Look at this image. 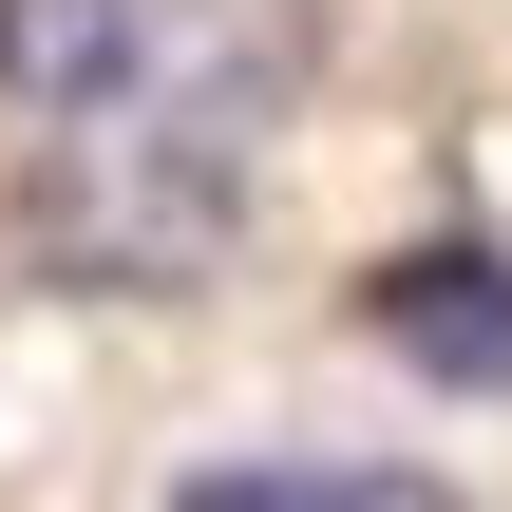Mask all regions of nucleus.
Wrapping results in <instances>:
<instances>
[{
  "mask_svg": "<svg viewBox=\"0 0 512 512\" xmlns=\"http://www.w3.org/2000/svg\"><path fill=\"white\" fill-rule=\"evenodd\" d=\"M437 475H399V456H228V475H190V512H418Z\"/></svg>",
  "mask_w": 512,
  "mask_h": 512,
  "instance_id": "nucleus-4",
  "label": "nucleus"
},
{
  "mask_svg": "<svg viewBox=\"0 0 512 512\" xmlns=\"http://www.w3.org/2000/svg\"><path fill=\"white\" fill-rule=\"evenodd\" d=\"M304 76L285 0H0L19 114H266Z\"/></svg>",
  "mask_w": 512,
  "mask_h": 512,
  "instance_id": "nucleus-2",
  "label": "nucleus"
},
{
  "mask_svg": "<svg viewBox=\"0 0 512 512\" xmlns=\"http://www.w3.org/2000/svg\"><path fill=\"white\" fill-rule=\"evenodd\" d=\"M380 342L437 361V380H512V266H494V247H418V266H380Z\"/></svg>",
  "mask_w": 512,
  "mask_h": 512,
  "instance_id": "nucleus-3",
  "label": "nucleus"
},
{
  "mask_svg": "<svg viewBox=\"0 0 512 512\" xmlns=\"http://www.w3.org/2000/svg\"><path fill=\"white\" fill-rule=\"evenodd\" d=\"M247 152H266V114H57L19 228L57 285H190L247 228Z\"/></svg>",
  "mask_w": 512,
  "mask_h": 512,
  "instance_id": "nucleus-1",
  "label": "nucleus"
}]
</instances>
